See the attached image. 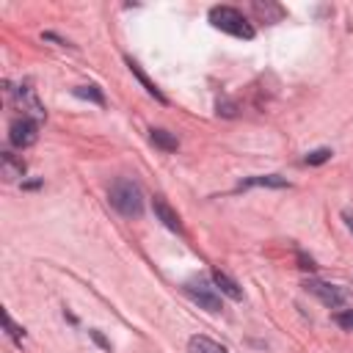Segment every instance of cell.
<instances>
[{"label":"cell","mask_w":353,"mask_h":353,"mask_svg":"<svg viewBox=\"0 0 353 353\" xmlns=\"http://www.w3.org/2000/svg\"><path fill=\"white\" fill-rule=\"evenodd\" d=\"M185 292L193 303H199V309H207V312H221V292L215 287H210L204 279H190L185 284Z\"/></svg>","instance_id":"3957f363"},{"label":"cell","mask_w":353,"mask_h":353,"mask_svg":"<svg viewBox=\"0 0 353 353\" xmlns=\"http://www.w3.org/2000/svg\"><path fill=\"white\" fill-rule=\"evenodd\" d=\"M210 22L212 28L229 33V36H237V39H254V25L245 19L243 11L232 8V6H212L210 8Z\"/></svg>","instance_id":"7a4b0ae2"},{"label":"cell","mask_w":353,"mask_h":353,"mask_svg":"<svg viewBox=\"0 0 353 353\" xmlns=\"http://www.w3.org/2000/svg\"><path fill=\"white\" fill-rule=\"evenodd\" d=\"M154 215L163 221V226H168L171 232H182V221H179V215H176V210L165 201V199H154Z\"/></svg>","instance_id":"8992f818"},{"label":"cell","mask_w":353,"mask_h":353,"mask_svg":"<svg viewBox=\"0 0 353 353\" xmlns=\"http://www.w3.org/2000/svg\"><path fill=\"white\" fill-rule=\"evenodd\" d=\"M188 353H229V350L221 342H215V339H210L204 334H193L188 339Z\"/></svg>","instance_id":"52a82bcc"},{"label":"cell","mask_w":353,"mask_h":353,"mask_svg":"<svg viewBox=\"0 0 353 353\" xmlns=\"http://www.w3.org/2000/svg\"><path fill=\"white\" fill-rule=\"evenodd\" d=\"M124 61H127V66H130V72H132V74L138 77V83H141V85L146 88V94H149V97H154L157 102H165V97H163V91H160V88H157V85H154V83H152V80H149V77L143 74V69L138 66V61H132L130 55H127Z\"/></svg>","instance_id":"30bf717a"},{"label":"cell","mask_w":353,"mask_h":353,"mask_svg":"<svg viewBox=\"0 0 353 353\" xmlns=\"http://www.w3.org/2000/svg\"><path fill=\"white\" fill-rule=\"evenodd\" d=\"M113 210L124 218H141L143 212V193L138 188V182L132 179H116L110 185V193H108Z\"/></svg>","instance_id":"6da1fadb"},{"label":"cell","mask_w":353,"mask_h":353,"mask_svg":"<svg viewBox=\"0 0 353 353\" xmlns=\"http://www.w3.org/2000/svg\"><path fill=\"white\" fill-rule=\"evenodd\" d=\"M74 97L91 99V102H97V105H105V94H102L97 85H77V88H74Z\"/></svg>","instance_id":"4fadbf2b"},{"label":"cell","mask_w":353,"mask_h":353,"mask_svg":"<svg viewBox=\"0 0 353 353\" xmlns=\"http://www.w3.org/2000/svg\"><path fill=\"white\" fill-rule=\"evenodd\" d=\"M3 323H6V328H8V336H11L14 342H22V328H19V325H14V320H11V314H8V312H3Z\"/></svg>","instance_id":"2e32d148"},{"label":"cell","mask_w":353,"mask_h":353,"mask_svg":"<svg viewBox=\"0 0 353 353\" xmlns=\"http://www.w3.org/2000/svg\"><path fill=\"white\" fill-rule=\"evenodd\" d=\"M212 281H215V287H218L226 298H232V301H243V290H240V284H237L234 279H229L223 270H212Z\"/></svg>","instance_id":"ba28073f"},{"label":"cell","mask_w":353,"mask_h":353,"mask_svg":"<svg viewBox=\"0 0 353 353\" xmlns=\"http://www.w3.org/2000/svg\"><path fill=\"white\" fill-rule=\"evenodd\" d=\"M240 188H290V182L279 174H259V176H248L240 182Z\"/></svg>","instance_id":"9c48e42d"},{"label":"cell","mask_w":353,"mask_h":353,"mask_svg":"<svg viewBox=\"0 0 353 353\" xmlns=\"http://www.w3.org/2000/svg\"><path fill=\"white\" fill-rule=\"evenodd\" d=\"M36 138H39V124H36V119L22 116V119L11 121V127H8V141H11V146L28 149V146L36 143Z\"/></svg>","instance_id":"5b68a950"},{"label":"cell","mask_w":353,"mask_h":353,"mask_svg":"<svg viewBox=\"0 0 353 353\" xmlns=\"http://www.w3.org/2000/svg\"><path fill=\"white\" fill-rule=\"evenodd\" d=\"M328 157H331V149H325V146H323V149L309 152V154L303 157V163H306V165H320V163H325Z\"/></svg>","instance_id":"5bb4252c"},{"label":"cell","mask_w":353,"mask_h":353,"mask_svg":"<svg viewBox=\"0 0 353 353\" xmlns=\"http://www.w3.org/2000/svg\"><path fill=\"white\" fill-rule=\"evenodd\" d=\"M91 336H94V342H97V345H102L105 350H110V342H108V339H105L99 331H91Z\"/></svg>","instance_id":"e0dca14e"},{"label":"cell","mask_w":353,"mask_h":353,"mask_svg":"<svg viewBox=\"0 0 353 353\" xmlns=\"http://www.w3.org/2000/svg\"><path fill=\"white\" fill-rule=\"evenodd\" d=\"M342 218H345V223H347V229L353 232V212H350V210H345V212H342Z\"/></svg>","instance_id":"ac0fdd59"},{"label":"cell","mask_w":353,"mask_h":353,"mask_svg":"<svg viewBox=\"0 0 353 353\" xmlns=\"http://www.w3.org/2000/svg\"><path fill=\"white\" fill-rule=\"evenodd\" d=\"M306 292H312L314 298H320L325 306H331V309H339V306H345V301H347V292L342 290V287H336V284H328V281H320V279H309L306 284Z\"/></svg>","instance_id":"277c9868"},{"label":"cell","mask_w":353,"mask_h":353,"mask_svg":"<svg viewBox=\"0 0 353 353\" xmlns=\"http://www.w3.org/2000/svg\"><path fill=\"white\" fill-rule=\"evenodd\" d=\"M336 325L339 328H345V331H353V309H342V312H336Z\"/></svg>","instance_id":"9a60e30c"},{"label":"cell","mask_w":353,"mask_h":353,"mask_svg":"<svg viewBox=\"0 0 353 353\" xmlns=\"http://www.w3.org/2000/svg\"><path fill=\"white\" fill-rule=\"evenodd\" d=\"M149 141H152L157 149H163V152H174V149H176V138H174L168 130H152V132H149Z\"/></svg>","instance_id":"7c38bea8"},{"label":"cell","mask_w":353,"mask_h":353,"mask_svg":"<svg viewBox=\"0 0 353 353\" xmlns=\"http://www.w3.org/2000/svg\"><path fill=\"white\" fill-rule=\"evenodd\" d=\"M0 168H3V176H6L8 182H14V179H19V176L25 174V163H22L19 157H14L11 152H3V154H0Z\"/></svg>","instance_id":"8fae6325"}]
</instances>
